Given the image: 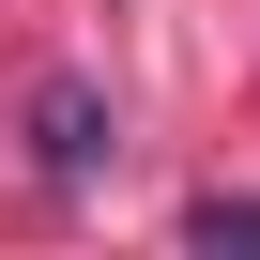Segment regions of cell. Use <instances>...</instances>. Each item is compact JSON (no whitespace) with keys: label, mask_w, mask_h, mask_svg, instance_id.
Wrapping results in <instances>:
<instances>
[{"label":"cell","mask_w":260,"mask_h":260,"mask_svg":"<svg viewBox=\"0 0 260 260\" xmlns=\"http://www.w3.org/2000/svg\"><path fill=\"white\" fill-rule=\"evenodd\" d=\"M184 230H199V245H260V199H199Z\"/></svg>","instance_id":"7a4b0ae2"},{"label":"cell","mask_w":260,"mask_h":260,"mask_svg":"<svg viewBox=\"0 0 260 260\" xmlns=\"http://www.w3.org/2000/svg\"><path fill=\"white\" fill-rule=\"evenodd\" d=\"M31 138H46V169H92L107 122H92V92H31Z\"/></svg>","instance_id":"6da1fadb"}]
</instances>
